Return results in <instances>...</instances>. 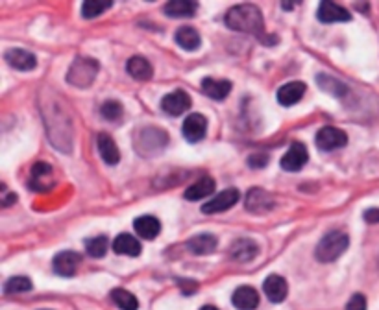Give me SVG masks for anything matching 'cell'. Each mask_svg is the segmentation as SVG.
Masks as SVG:
<instances>
[{
	"label": "cell",
	"instance_id": "obj_20",
	"mask_svg": "<svg viewBox=\"0 0 379 310\" xmlns=\"http://www.w3.org/2000/svg\"><path fill=\"white\" fill-rule=\"evenodd\" d=\"M202 91L213 100H226L231 93V84L228 79H214L204 78L202 79Z\"/></svg>",
	"mask_w": 379,
	"mask_h": 310
},
{
	"label": "cell",
	"instance_id": "obj_33",
	"mask_svg": "<svg viewBox=\"0 0 379 310\" xmlns=\"http://www.w3.org/2000/svg\"><path fill=\"white\" fill-rule=\"evenodd\" d=\"M108 251V238L105 236H95L87 242V253L95 259H100V257L105 255Z\"/></svg>",
	"mask_w": 379,
	"mask_h": 310
},
{
	"label": "cell",
	"instance_id": "obj_2",
	"mask_svg": "<svg viewBox=\"0 0 379 310\" xmlns=\"http://www.w3.org/2000/svg\"><path fill=\"white\" fill-rule=\"evenodd\" d=\"M349 246V238L342 231H331L319 242L314 257L319 262H333L337 261Z\"/></svg>",
	"mask_w": 379,
	"mask_h": 310
},
{
	"label": "cell",
	"instance_id": "obj_25",
	"mask_svg": "<svg viewBox=\"0 0 379 310\" xmlns=\"http://www.w3.org/2000/svg\"><path fill=\"white\" fill-rule=\"evenodd\" d=\"M214 192V181L211 177H202L196 183H193L187 190H185V200L189 202H198V200H204V198H210Z\"/></svg>",
	"mask_w": 379,
	"mask_h": 310
},
{
	"label": "cell",
	"instance_id": "obj_5",
	"mask_svg": "<svg viewBox=\"0 0 379 310\" xmlns=\"http://www.w3.org/2000/svg\"><path fill=\"white\" fill-rule=\"evenodd\" d=\"M314 143H316L319 150H322V152H333V150H339V148L346 146V143H348V135H346L342 129L326 126V128H322L319 133H316Z\"/></svg>",
	"mask_w": 379,
	"mask_h": 310
},
{
	"label": "cell",
	"instance_id": "obj_15",
	"mask_svg": "<svg viewBox=\"0 0 379 310\" xmlns=\"http://www.w3.org/2000/svg\"><path fill=\"white\" fill-rule=\"evenodd\" d=\"M6 63L13 67L17 70H34L35 65H37V59L32 52L23 49H11L4 54Z\"/></svg>",
	"mask_w": 379,
	"mask_h": 310
},
{
	"label": "cell",
	"instance_id": "obj_24",
	"mask_svg": "<svg viewBox=\"0 0 379 310\" xmlns=\"http://www.w3.org/2000/svg\"><path fill=\"white\" fill-rule=\"evenodd\" d=\"M198 2H191V0H170L167 2L163 11L165 15L172 17V19H184V17H193L196 13Z\"/></svg>",
	"mask_w": 379,
	"mask_h": 310
},
{
	"label": "cell",
	"instance_id": "obj_23",
	"mask_svg": "<svg viewBox=\"0 0 379 310\" xmlns=\"http://www.w3.org/2000/svg\"><path fill=\"white\" fill-rule=\"evenodd\" d=\"M126 70L130 74L131 78L137 79V82H148L152 78V65L146 61L145 58H141V56H134V58L128 59V63H126Z\"/></svg>",
	"mask_w": 379,
	"mask_h": 310
},
{
	"label": "cell",
	"instance_id": "obj_4",
	"mask_svg": "<svg viewBox=\"0 0 379 310\" xmlns=\"http://www.w3.org/2000/svg\"><path fill=\"white\" fill-rule=\"evenodd\" d=\"M169 143V135H167L163 129L158 128H146L143 131H139L137 135V141H135V150L143 155V157H148V155H155V153L163 150Z\"/></svg>",
	"mask_w": 379,
	"mask_h": 310
},
{
	"label": "cell",
	"instance_id": "obj_32",
	"mask_svg": "<svg viewBox=\"0 0 379 310\" xmlns=\"http://www.w3.org/2000/svg\"><path fill=\"white\" fill-rule=\"evenodd\" d=\"M102 117L105 120H110V122H117L122 118V113H124V109H122V103L117 102V100H108V102L102 105Z\"/></svg>",
	"mask_w": 379,
	"mask_h": 310
},
{
	"label": "cell",
	"instance_id": "obj_27",
	"mask_svg": "<svg viewBox=\"0 0 379 310\" xmlns=\"http://www.w3.org/2000/svg\"><path fill=\"white\" fill-rule=\"evenodd\" d=\"M316 84H319V87L324 93L331 94L335 98H342L348 93V87L345 85V82H340V79L333 78V76H328V74H319L316 76Z\"/></svg>",
	"mask_w": 379,
	"mask_h": 310
},
{
	"label": "cell",
	"instance_id": "obj_10",
	"mask_svg": "<svg viewBox=\"0 0 379 310\" xmlns=\"http://www.w3.org/2000/svg\"><path fill=\"white\" fill-rule=\"evenodd\" d=\"M274 207V198L263 188H252L246 194V209L254 214H264Z\"/></svg>",
	"mask_w": 379,
	"mask_h": 310
},
{
	"label": "cell",
	"instance_id": "obj_1",
	"mask_svg": "<svg viewBox=\"0 0 379 310\" xmlns=\"http://www.w3.org/2000/svg\"><path fill=\"white\" fill-rule=\"evenodd\" d=\"M226 26L235 32H243V34H254L261 35L263 32V15L259 8L254 4H239L233 6L228 13H226Z\"/></svg>",
	"mask_w": 379,
	"mask_h": 310
},
{
	"label": "cell",
	"instance_id": "obj_31",
	"mask_svg": "<svg viewBox=\"0 0 379 310\" xmlns=\"http://www.w3.org/2000/svg\"><path fill=\"white\" fill-rule=\"evenodd\" d=\"M32 290V280L25 276L11 277V279L6 280L4 292L6 294H20V292Z\"/></svg>",
	"mask_w": 379,
	"mask_h": 310
},
{
	"label": "cell",
	"instance_id": "obj_9",
	"mask_svg": "<svg viewBox=\"0 0 379 310\" xmlns=\"http://www.w3.org/2000/svg\"><path fill=\"white\" fill-rule=\"evenodd\" d=\"M307 159H309L307 148L302 143H293L289 150H287V153L281 157L280 164L287 172H298V170H302L307 164Z\"/></svg>",
	"mask_w": 379,
	"mask_h": 310
},
{
	"label": "cell",
	"instance_id": "obj_28",
	"mask_svg": "<svg viewBox=\"0 0 379 310\" xmlns=\"http://www.w3.org/2000/svg\"><path fill=\"white\" fill-rule=\"evenodd\" d=\"M176 43L180 44L184 50H187V52H193V50L200 49L202 39H200V34L195 28H191V26H181V28L176 32Z\"/></svg>",
	"mask_w": 379,
	"mask_h": 310
},
{
	"label": "cell",
	"instance_id": "obj_14",
	"mask_svg": "<svg viewBox=\"0 0 379 310\" xmlns=\"http://www.w3.org/2000/svg\"><path fill=\"white\" fill-rule=\"evenodd\" d=\"M264 295L269 297V301L272 303H281V301L287 297V292H289V286H287V280L283 279L278 273H272L264 279L263 283Z\"/></svg>",
	"mask_w": 379,
	"mask_h": 310
},
{
	"label": "cell",
	"instance_id": "obj_16",
	"mask_svg": "<svg viewBox=\"0 0 379 310\" xmlns=\"http://www.w3.org/2000/svg\"><path fill=\"white\" fill-rule=\"evenodd\" d=\"M259 255V247L254 240L250 238H239L231 244L230 257L237 262H250L254 261L255 257Z\"/></svg>",
	"mask_w": 379,
	"mask_h": 310
},
{
	"label": "cell",
	"instance_id": "obj_18",
	"mask_svg": "<svg viewBox=\"0 0 379 310\" xmlns=\"http://www.w3.org/2000/svg\"><path fill=\"white\" fill-rule=\"evenodd\" d=\"M305 89L307 87H305L304 82H289L278 91V102L285 108H290V105H295L302 100V96L305 94Z\"/></svg>",
	"mask_w": 379,
	"mask_h": 310
},
{
	"label": "cell",
	"instance_id": "obj_37",
	"mask_svg": "<svg viewBox=\"0 0 379 310\" xmlns=\"http://www.w3.org/2000/svg\"><path fill=\"white\" fill-rule=\"evenodd\" d=\"M13 202H17V196H15V194H10V196L6 198V202L2 203V205L8 207V205H10V203H13Z\"/></svg>",
	"mask_w": 379,
	"mask_h": 310
},
{
	"label": "cell",
	"instance_id": "obj_8",
	"mask_svg": "<svg viewBox=\"0 0 379 310\" xmlns=\"http://www.w3.org/2000/svg\"><path fill=\"white\" fill-rule=\"evenodd\" d=\"M239 190L237 188H228V190H222L220 194L210 200L207 203L202 205V212L204 214H217V212H224L228 209H231L233 205H237L239 202Z\"/></svg>",
	"mask_w": 379,
	"mask_h": 310
},
{
	"label": "cell",
	"instance_id": "obj_11",
	"mask_svg": "<svg viewBox=\"0 0 379 310\" xmlns=\"http://www.w3.org/2000/svg\"><path fill=\"white\" fill-rule=\"evenodd\" d=\"M184 137L189 141V143H198L205 137V131H207V120H205L204 115L193 113L185 118L184 122Z\"/></svg>",
	"mask_w": 379,
	"mask_h": 310
},
{
	"label": "cell",
	"instance_id": "obj_36",
	"mask_svg": "<svg viewBox=\"0 0 379 310\" xmlns=\"http://www.w3.org/2000/svg\"><path fill=\"white\" fill-rule=\"evenodd\" d=\"M364 220L368 224H379V209H368L364 212Z\"/></svg>",
	"mask_w": 379,
	"mask_h": 310
},
{
	"label": "cell",
	"instance_id": "obj_34",
	"mask_svg": "<svg viewBox=\"0 0 379 310\" xmlns=\"http://www.w3.org/2000/svg\"><path fill=\"white\" fill-rule=\"evenodd\" d=\"M346 310H366V297L363 294L352 295V299L346 305Z\"/></svg>",
	"mask_w": 379,
	"mask_h": 310
},
{
	"label": "cell",
	"instance_id": "obj_3",
	"mask_svg": "<svg viewBox=\"0 0 379 310\" xmlns=\"http://www.w3.org/2000/svg\"><path fill=\"white\" fill-rule=\"evenodd\" d=\"M98 74V61L93 58H78L75 63L70 65L67 72V82L75 87H91Z\"/></svg>",
	"mask_w": 379,
	"mask_h": 310
},
{
	"label": "cell",
	"instance_id": "obj_7",
	"mask_svg": "<svg viewBox=\"0 0 379 310\" xmlns=\"http://www.w3.org/2000/svg\"><path fill=\"white\" fill-rule=\"evenodd\" d=\"M28 187L35 192H45L54 187V172L52 167L46 162H37L30 170V179H28Z\"/></svg>",
	"mask_w": 379,
	"mask_h": 310
},
{
	"label": "cell",
	"instance_id": "obj_19",
	"mask_svg": "<svg viewBox=\"0 0 379 310\" xmlns=\"http://www.w3.org/2000/svg\"><path fill=\"white\" fill-rule=\"evenodd\" d=\"M96 144H98L100 155H102L104 162H108L110 167H113V164H117V162L120 161L119 148H117L115 141H113L111 135H108V133H100Z\"/></svg>",
	"mask_w": 379,
	"mask_h": 310
},
{
	"label": "cell",
	"instance_id": "obj_6",
	"mask_svg": "<svg viewBox=\"0 0 379 310\" xmlns=\"http://www.w3.org/2000/svg\"><path fill=\"white\" fill-rule=\"evenodd\" d=\"M191 105H193V100H191L189 94L181 91V89L165 94L163 100H161V109H163L167 115H170V117H180L185 111H189Z\"/></svg>",
	"mask_w": 379,
	"mask_h": 310
},
{
	"label": "cell",
	"instance_id": "obj_35",
	"mask_svg": "<svg viewBox=\"0 0 379 310\" xmlns=\"http://www.w3.org/2000/svg\"><path fill=\"white\" fill-rule=\"evenodd\" d=\"M269 161H270L269 155H264V153H255V155L248 157V167L257 168V170H259V168L266 167V164H269Z\"/></svg>",
	"mask_w": 379,
	"mask_h": 310
},
{
	"label": "cell",
	"instance_id": "obj_13",
	"mask_svg": "<svg viewBox=\"0 0 379 310\" xmlns=\"http://www.w3.org/2000/svg\"><path fill=\"white\" fill-rule=\"evenodd\" d=\"M82 262V257L75 251H61L54 257V271L61 277H72Z\"/></svg>",
	"mask_w": 379,
	"mask_h": 310
},
{
	"label": "cell",
	"instance_id": "obj_26",
	"mask_svg": "<svg viewBox=\"0 0 379 310\" xmlns=\"http://www.w3.org/2000/svg\"><path fill=\"white\" fill-rule=\"evenodd\" d=\"M113 251L117 255H126V257H139L141 255V244L135 236L122 233L115 238L113 242Z\"/></svg>",
	"mask_w": 379,
	"mask_h": 310
},
{
	"label": "cell",
	"instance_id": "obj_17",
	"mask_svg": "<svg viewBox=\"0 0 379 310\" xmlns=\"http://www.w3.org/2000/svg\"><path fill=\"white\" fill-rule=\"evenodd\" d=\"M231 303L239 310H255L259 305V294L252 286H239L231 295Z\"/></svg>",
	"mask_w": 379,
	"mask_h": 310
},
{
	"label": "cell",
	"instance_id": "obj_38",
	"mask_svg": "<svg viewBox=\"0 0 379 310\" xmlns=\"http://www.w3.org/2000/svg\"><path fill=\"white\" fill-rule=\"evenodd\" d=\"M200 310H219V309H217V306H213V305H205V306H202Z\"/></svg>",
	"mask_w": 379,
	"mask_h": 310
},
{
	"label": "cell",
	"instance_id": "obj_22",
	"mask_svg": "<svg viewBox=\"0 0 379 310\" xmlns=\"http://www.w3.org/2000/svg\"><path fill=\"white\" fill-rule=\"evenodd\" d=\"M217 236L210 235V233H202V235L193 236L189 242H187V247H189L191 253L195 255H210L217 250Z\"/></svg>",
	"mask_w": 379,
	"mask_h": 310
},
{
	"label": "cell",
	"instance_id": "obj_29",
	"mask_svg": "<svg viewBox=\"0 0 379 310\" xmlns=\"http://www.w3.org/2000/svg\"><path fill=\"white\" fill-rule=\"evenodd\" d=\"M111 299L119 306L120 310H137L139 309V301L131 292L124 290V288H115L111 292Z\"/></svg>",
	"mask_w": 379,
	"mask_h": 310
},
{
	"label": "cell",
	"instance_id": "obj_21",
	"mask_svg": "<svg viewBox=\"0 0 379 310\" xmlns=\"http://www.w3.org/2000/svg\"><path fill=\"white\" fill-rule=\"evenodd\" d=\"M134 229L137 231V235L146 238V240H154L155 236L160 235L161 231V224L160 220L155 217H150V214H145V217L135 218L134 221Z\"/></svg>",
	"mask_w": 379,
	"mask_h": 310
},
{
	"label": "cell",
	"instance_id": "obj_30",
	"mask_svg": "<svg viewBox=\"0 0 379 310\" xmlns=\"http://www.w3.org/2000/svg\"><path fill=\"white\" fill-rule=\"evenodd\" d=\"M111 6H113L111 0H89V2H84V6H82V15L85 19H95V17L104 13L105 10H110Z\"/></svg>",
	"mask_w": 379,
	"mask_h": 310
},
{
	"label": "cell",
	"instance_id": "obj_12",
	"mask_svg": "<svg viewBox=\"0 0 379 310\" xmlns=\"http://www.w3.org/2000/svg\"><path fill=\"white\" fill-rule=\"evenodd\" d=\"M316 17H319L320 22L333 25V22H348L352 19V13L335 2H322L319 11H316Z\"/></svg>",
	"mask_w": 379,
	"mask_h": 310
}]
</instances>
